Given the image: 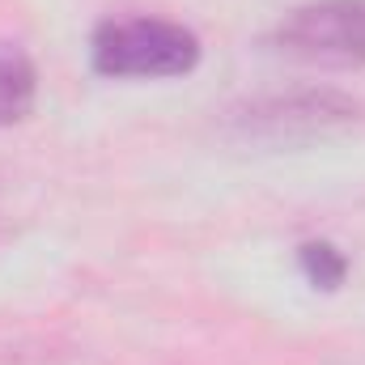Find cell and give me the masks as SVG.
<instances>
[{
  "mask_svg": "<svg viewBox=\"0 0 365 365\" xmlns=\"http://www.w3.org/2000/svg\"><path fill=\"white\" fill-rule=\"evenodd\" d=\"M297 268L314 289L331 293V289H340L349 280V255L336 242H327V238H310V242L297 247Z\"/></svg>",
  "mask_w": 365,
  "mask_h": 365,
  "instance_id": "5",
  "label": "cell"
},
{
  "mask_svg": "<svg viewBox=\"0 0 365 365\" xmlns=\"http://www.w3.org/2000/svg\"><path fill=\"white\" fill-rule=\"evenodd\" d=\"M38 98V73L30 56L13 43H0V128L21 123L34 110Z\"/></svg>",
  "mask_w": 365,
  "mask_h": 365,
  "instance_id": "4",
  "label": "cell"
},
{
  "mask_svg": "<svg viewBox=\"0 0 365 365\" xmlns=\"http://www.w3.org/2000/svg\"><path fill=\"white\" fill-rule=\"evenodd\" d=\"M357 119V102L331 90H302L284 98H259L238 115V128L247 136H268V140H302V136H323L340 123Z\"/></svg>",
  "mask_w": 365,
  "mask_h": 365,
  "instance_id": "3",
  "label": "cell"
},
{
  "mask_svg": "<svg viewBox=\"0 0 365 365\" xmlns=\"http://www.w3.org/2000/svg\"><path fill=\"white\" fill-rule=\"evenodd\" d=\"M272 47L293 60L365 64V0H310L280 17Z\"/></svg>",
  "mask_w": 365,
  "mask_h": 365,
  "instance_id": "2",
  "label": "cell"
},
{
  "mask_svg": "<svg viewBox=\"0 0 365 365\" xmlns=\"http://www.w3.org/2000/svg\"><path fill=\"white\" fill-rule=\"evenodd\" d=\"M200 38L170 17H110L93 30L90 64L110 81H170L200 64Z\"/></svg>",
  "mask_w": 365,
  "mask_h": 365,
  "instance_id": "1",
  "label": "cell"
}]
</instances>
